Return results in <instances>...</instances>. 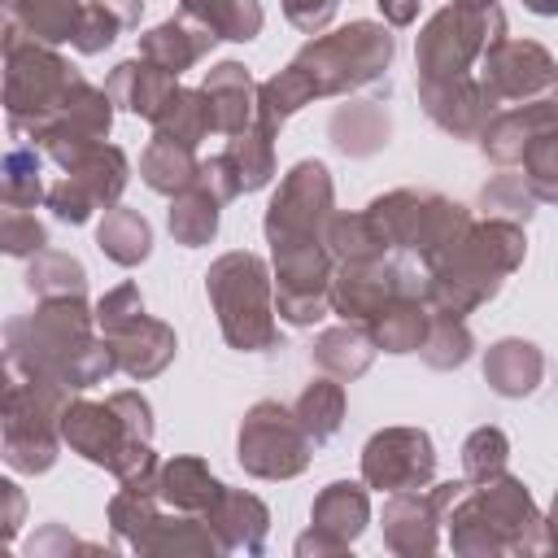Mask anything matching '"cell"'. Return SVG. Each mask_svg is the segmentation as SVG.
Listing matches in <instances>:
<instances>
[{"instance_id": "55", "label": "cell", "mask_w": 558, "mask_h": 558, "mask_svg": "<svg viewBox=\"0 0 558 558\" xmlns=\"http://www.w3.org/2000/svg\"><path fill=\"white\" fill-rule=\"evenodd\" d=\"M0 493L9 497V514H4V541H13V536H17V527H22V493H17V484H13V480H4V484H0Z\"/></svg>"}, {"instance_id": "46", "label": "cell", "mask_w": 558, "mask_h": 558, "mask_svg": "<svg viewBox=\"0 0 558 558\" xmlns=\"http://www.w3.org/2000/svg\"><path fill=\"white\" fill-rule=\"evenodd\" d=\"M532 205H536V196H532V187H527L523 174H497V179H488V183L480 187V209H484L488 218L527 222V218H532Z\"/></svg>"}, {"instance_id": "40", "label": "cell", "mask_w": 558, "mask_h": 558, "mask_svg": "<svg viewBox=\"0 0 558 558\" xmlns=\"http://www.w3.org/2000/svg\"><path fill=\"white\" fill-rule=\"evenodd\" d=\"M388 113L379 105H344L331 113V144L349 157H371L388 144Z\"/></svg>"}, {"instance_id": "56", "label": "cell", "mask_w": 558, "mask_h": 558, "mask_svg": "<svg viewBox=\"0 0 558 558\" xmlns=\"http://www.w3.org/2000/svg\"><path fill=\"white\" fill-rule=\"evenodd\" d=\"M44 549H92V545H83V541L65 536L61 527H48L44 536H35V541H31V554H44Z\"/></svg>"}, {"instance_id": "41", "label": "cell", "mask_w": 558, "mask_h": 558, "mask_svg": "<svg viewBox=\"0 0 558 558\" xmlns=\"http://www.w3.org/2000/svg\"><path fill=\"white\" fill-rule=\"evenodd\" d=\"M209 131H214V109H209V96L201 87H179L170 96V105L161 109V118L153 122V135L179 140L187 148H196Z\"/></svg>"}, {"instance_id": "7", "label": "cell", "mask_w": 558, "mask_h": 558, "mask_svg": "<svg viewBox=\"0 0 558 558\" xmlns=\"http://www.w3.org/2000/svg\"><path fill=\"white\" fill-rule=\"evenodd\" d=\"M506 39V13L497 0H449L427 17L414 44V78L418 83H453L471 78L480 57Z\"/></svg>"}, {"instance_id": "9", "label": "cell", "mask_w": 558, "mask_h": 558, "mask_svg": "<svg viewBox=\"0 0 558 558\" xmlns=\"http://www.w3.org/2000/svg\"><path fill=\"white\" fill-rule=\"evenodd\" d=\"M70 388L39 375L4 371V462L22 475L52 471L61 453V410Z\"/></svg>"}, {"instance_id": "43", "label": "cell", "mask_w": 558, "mask_h": 558, "mask_svg": "<svg viewBox=\"0 0 558 558\" xmlns=\"http://www.w3.org/2000/svg\"><path fill=\"white\" fill-rule=\"evenodd\" d=\"M26 288L39 296V301H52V296H87V270L78 257L70 253H57V248H39L26 266Z\"/></svg>"}, {"instance_id": "28", "label": "cell", "mask_w": 558, "mask_h": 558, "mask_svg": "<svg viewBox=\"0 0 558 558\" xmlns=\"http://www.w3.org/2000/svg\"><path fill=\"white\" fill-rule=\"evenodd\" d=\"M222 488L227 484L214 480V471L201 458H192V453H179V458H170V462L157 466V497L170 510H183V514H201L205 519V510L218 501Z\"/></svg>"}, {"instance_id": "52", "label": "cell", "mask_w": 558, "mask_h": 558, "mask_svg": "<svg viewBox=\"0 0 558 558\" xmlns=\"http://www.w3.org/2000/svg\"><path fill=\"white\" fill-rule=\"evenodd\" d=\"M296 554H314V558H323V554H349V545H340L336 536H327V532L310 527V532H301V536H296Z\"/></svg>"}, {"instance_id": "58", "label": "cell", "mask_w": 558, "mask_h": 558, "mask_svg": "<svg viewBox=\"0 0 558 558\" xmlns=\"http://www.w3.org/2000/svg\"><path fill=\"white\" fill-rule=\"evenodd\" d=\"M523 9H532L541 17H558V0H523Z\"/></svg>"}, {"instance_id": "2", "label": "cell", "mask_w": 558, "mask_h": 558, "mask_svg": "<svg viewBox=\"0 0 558 558\" xmlns=\"http://www.w3.org/2000/svg\"><path fill=\"white\" fill-rule=\"evenodd\" d=\"M440 501V523L449 532V549L466 558L493 554H545V514L536 510L527 484L510 471L488 480H449L432 488Z\"/></svg>"}, {"instance_id": "26", "label": "cell", "mask_w": 558, "mask_h": 558, "mask_svg": "<svg viewBox=\"0 0 558 558\" xmlns=\"http://www.w3.org/2000/svg\"><path fill=\"white\" fill-rule=\"evenodd\" d=\"M201 92L209 96L214 109V131L218 135H240L257 118V83L240 61H218L205 70Z\"/></svg>"}, {"instance_id": "29", "label": "cell", "mask_w": 558, "mask_h": 558, "mask_svg": "<svg viewBox=\"0 0 558 558\" xmlns=\"http://www.w3.org/2000/svg\"><path fill=\"white\" fill-rule=\"evenodd\" d=\"M371 523V497H366V480L353 484V480H336L327 484L314 506H310V527L336 536L340 545H353Z\"/></svg>"}, {"instance_id": "44", "label": "cell", "mask_w": 558, "mask_h": 558, "mask_svg": "<svg viewBox=\"0 0 558 558\" xmlns=\"http://www.w3.org/2000/svg\"><path fill=\"white\" fill-rule=\"evenodd\" d=\"M475 349V336L466 327V318L458 314H445V310H432V323H427V336L418 344V357L432 366V371H453L471 357Z\"/></svg>"}, {"instance_id": "4", "label": "cell", "mask_w": 558, "mask_h": 558, "mask_svg": "<svg viewBox=\"0 0 558 558\" xmlns=\"http://www.w3.org/2000/svg\"><path fill=\"white\" fill-rule=\"evenodd\" d=\"M523 257H527L523 222L510 218L471 222L466 235L436 266H427V305L466 318L471 310H480L501 292V283L523 266Z\"/></svg>"}, {"instance_id": "22", "label": "cell", "mask_w": 558, "mask_h": 558, "mask_svg": "<svg viewBox=\"0 0 558 558\" xmlns=\"http://www.w3.org/2000/svg\"><path fill=\"white\" fill-rule=\"evenodd\" d=\"M205 523L214 527L222 554H262L270 532V510L262 497L244 488H222L218 501L205 510Z\"/></svg>"}, {"instance_id": "13", "label": "cell", "mask_w": 558, "mask_h": 558, "mask_svg": "<svg viewBox=\"0 0 558 558\" xmlns=\"http://www.w3.org/2000/svg\"><path fill=\"white\" fill-rule=\"evenodd\" d=\"M310 458H314V440L292 414V405L279 401L248 405L235 436V462L253 480H292L310 466Z\"/></svg>"}, {"instance_id": "6", "label": "cell", "mask_w": 558, "mask_h": 558, "mask_svg": "<svg viewBox=\"0 0 558 558\" xmlns=\"http://www.w3.org/2000/svg\"><path fill=\"white\" fill-rule=\"evenodd\" d=\"M78 83L83 74L61 52H52V44H39L4 22V113L13 140H35V131L74 96Z\"/></svg>"}, {"instance_id": "20", "label": "cell", "mask_w": 558, "mask_h": 558, "mask_svg": "<svg viewBox=\"0 0 558 558\" xmlns=\"http://www.w3.org/2000/svg\"><path fill=\"white\" fill-rule=\"evenodd\" d=\"M558 131V96H536V100H519V105H506L497 109L484 131L475 135L480 140V153L497 166H519L523 153L541 140Z\"/></svg>"}, {"instance_id": "57", "label": "cell", "mask_w": 558, "mask_h": 558, "mask_svg": "<svg viewBox=\"0 0 558 558\" xmlns=\"http://www.w3.org/2000/svg\"><path fill=\"white\" fill-rule=\"evenodd\" d=\"M545 536H549V549L558 554V493H554V506H549V514H545Z\"/></svg>"}, {"instance_id": "51", "label": "cell", "mask_w": 558, "mask_h": 558, "mask_svg": "<svg viewBox=\"0 0 558 558\" xmlns=\"http://www.w3.org/2000/svg\"><path fill=\"white\" fill-rule=\"evenodd\" d=\"M279 4H283V17H288L296 31L318 35L323 26H331L340 0H279Z\"/></svg>"}, {"instance_id": "39", "label": "cell", "mask_w": 558, "mask_h": 558, "mask_svg": "<svg viewBox=\"0 0 558 558\" xmlns=\"http://www.w3.org/2000/svg\"><path fill=\"white\" fill-rule=\"evenodd\" d=\"M292 414L301 418V427L310 432L314 445H327L344 423V388H340V379L336 375L310 379L301 388V397L292 401Z\"/></svg>"}, {"instance_id": "21", "label": "cell", "mask_w": 558, "mask_h": 558, "mask_svg": "<svg viewBox=\"0 0 558 558\" xmlns=\"http://www.w3.org/2000/svg\"><path fill=\"white\" fill-rule=\"evenodd\" d=\"M379 527H384V545L401 558H418V554H432L440 545V506H436V493L432 488H401V493H388L384 501V514H379Z\"/></svg>"}, {"instance_id": "14", "label": "cell", "mask_w": 558, "mask_h": 558, "mask_svg": "<svg viewBox=\"0 0 558 558\" xmlns=\"http://www.w3.org/2000/svg\"><path fill=\"white\" fill-rule=\"evenodd\" d=\"M480 96L488 105V118L506 105L519 100H536V96H558V61L549 57V48L532 44V39H497L480 65Z\"/></svg>"}, {"instance_id": "11", "label": "cell", "mask_w": 558, "mask_h": 558, "mask_svg": "<svg viewBox=\"0 0 558 558\" xmlns=\"http://www.w3.org/2000/svg\"><path fill=\"white\" fill-rule=\"evenodd\" d=\"M96 327L109 340L118 371L131 375V379L161 375L179 353L174 327H166L161 318L144 314V296H140L135 283H118L113 292H105L96 301Z\"/></svg>"}, {"instance_id": "33", "label": "cell", "mask_w": 558, "mask_h": 558, "mask_svg": "<svg viewBox=\"0 0 558 558\" xmlns=\"http://www.w3.org/2000/svg\"><path fill=\"white\" fill-rule=\"evenodd\" d=\"M427 323H432L427 296L405 292V296H392V301L366 323V331H371L375 349H384V353H418V344H423V336H427Z\"/></svg>"}, {"instance_id": "31", "label": "cell", "mask_w": 558, "mask_h": 558, "mask_svg": "<svg viewBox=\"0 0 558 558\" xmlns=\"http://www.w3.org/2000/svg\"><path fill=\"white\" fill-rule=\"evenodd\" d=\"M135 554H174V558H183V554H222V545H218L214 527L201 514H183V510L166 514V510H157L148 519V527L140 532Z\"/></svg>"}, {"instance_id": "30", "label": "cell", "mask_w": 558, "mask_h": 558, "mask_svg": "<svg viewBox=\"0 0 558 558\" xmlns=\"http://www.w3.org/2000/svg\"><path fill=\"white\" fill-rule=\"evenodd\" d=\"M375 353H379V349H375L366 323H340V327H327V331H318L314 344H310L314 366H318L323 375H336L340 384L366 375L371 362H375Z\"/></svg>"}, {"instance_id": "54", "label": "cell", "mask_w": 558, "mask_h": 558, "mask_svg": "<svg viewBox=\"0 0 558 558\" xmlns=\"http://www.w3.org/2000/svg\"><path fill=\"white\" fill-rule=\"evenodd\" d=\"M375 4H379V13H384L388 26H410L418 17V4L423 0H375Z\"/></svg>"}, {"instance_id": "27", "label": "cell", "mask_w": 558, "mask_h": 558, "mask_svg": "<svg viewBox=\"0 0 558 558\" xmlns=\"http://www.w3.org/2000/svg\"><path fill=\"white\" fill-rule=\"evenodd\" d=\"M484 379L497 397H532L545 379V353L523 336H506L484 349Z\"/></svg>"}, {"instance_id": "24", "label": "cell", "mask_w": 558, "mask_h": 558, "mask_svg": "<svg viewBox=\"0 0 558 558\" xmlns=\"http://www.w3.org/2000/svg\"><path fill=\"white\" fill-rule=\"evenodd\" d=\"M418 105L423 113L449 131L453 140H475L488 122V105L480 96V78H453V83H418Z\"/></svg>"}, {"instance_id": "18", "label": "cell", "mask_w": 558, "mask_h": 558, "mask_svg": "<svg viewBox=\"0 0 558 558\" xmlns=\"http://www.w3.org/2000/svg\"><path fill=\"white\" fill-rule=\"evenodd\" d=\"M436 475V445L423 427H384L362 445V480L379 493L427 488Z\"/></svg>"}, {"instance_id": "53", "label": "cell", "mask_w": 558, "mask_h": 558, "mask_svg": "<svg viewBox=\"0 0 558 558\" xmlns=\"http://www.w3.org/2000/svg\"><path fill=\"white\" fill-rule=\"evenodd\" d=\"M87 4H96L100 13H109L122 31H131L140 22V13H144V0H87Z\"/></svg>"}, {"instance_id": "23", "label": "cell", "mask_w": 558, "mask_h": 558, "mask_svg": "<svg viewBox=\"0 0 558 558\" xmlns=\"http://www.w3.org/2000/svg\"><path fill=\"white\" fill-rule=\"evenodd\" d=\"M105 92L113 96L118 109H126V113H135L144 122H157L161 109L170 105V96L179 92V74L161 70L148 57H131V61L113 65V74L105 78Z\"/></svg>"}, {"instance_id": "8", "label": "cell", "mask_w": 558, "mask_h": 558, "mask_svg": "<svg viewBox=\"0 0 558 558\" xmlns=\"http://www.w3.org/2000/svg\"><path fill=\"white\" fill-rule=\"evenodd\" d=\"M392 52L397 44L384 31V22H349L331 35H314L288 65L310 83L314 100H323V96H344L384 78L392 65Z\"/></svg>"}, {"instance_id": "17", "label": "cell", "mask_w": 558, "mask_h": 558, "mask_svg": "<svg viewBox=\"0 0 558 558\" xmlns=\"http://www.w3.org/2000/svg\"><path fill=\"white\" fill-rule=\"evenodd\" d=\"M427 296V275H414L410 266L379 257V262H336L331 275V314L344 323H371L392 296Z\"/></svg>"}, {"instance_id": "16", "label": "cell", "mask_w": 558, "mask_h": 558, "mask_svg": "<svg viewBox=\"0 0 558 558\" xmlns=\"http://www.w3.org/2000/svg\"><path fill=\"white\" fill-rule=\"evenodd\" d=\"M126 174H131V166H126V153L118 148V144H96V148H87L74 166H65V174L48 187V209L61 218V222H70V227H78V222H87L96 209H109V205H118V196H122V187H126Z\"/></svg>"}, {"instance_id": "48", "label": "cell", "mask_w": 558, "mask_h": 558, "mask_svg": "<svg viewBox=\"0 0 558 558\" xmlns=\"http://www.w3.org/2000/svg\"><path fill=\"white\" fill-rule=\"evenodd\" d=\"M523 179L532 187L536 201L558 205V131L541 135L527 153H523Z\"/></svg>"}, {"instance_id": "19", "label": "cell", "mask_w": 558, "mask_h": 558, "mask_svg": "<svg viewBox=\"0 0 558 558\" xmlns=\"http://www.w3.org/2000/svg\"><path fill=\"white\" fill-rule=\"evenodd\" d=\"M109 122H113V96L83 78L74 96L35 131V144L65 170L109 135Z\"/></svg>"}, {"instance_id": "12", "label": "cell", "mask_w": 558, "mask_h": 558, "mask_svg": "<svg viewBox=\"0 0 558 558\" xmlns=\"http://www.w3.org/2000/svg\"><path fill=\"white\" fill-rule=\"evenodd\" d=\"M336 214V187H331V170L314 157L296 161L283 179L279 192L266 205V244L270 248H292V244H318L327 240V222Z\"/></svg>"}, {"instance_id": "37", "label": "cell", "mask_w": 558, "mask_h": 558, "mask_svg": "<svg viewBox=\"0 0 558 558\" xmlns=\"http://www.w3.org/2000/svg\"><path fill=\"white\" fill-rule=\"evenodd\" d=\"M218 209H222V201H218L214 192H205L201 183H192V187H183L179 196H170L166 222H170L174 244H183V248L209 244V240L218 235Z\"/></svg>"}, {"instance_id": "35", "label": "cell", "mask_w": 558, "mask_h": 558, "mask_svg": "<svg viewBox=\"0 0 558 558\" xmlns=\"http://www.w3.org/2000/svg\"><path fill=\"white\" fill-rule=\"evenodd\" d=\"M201 174V161H196V148L179 144V140H166V135H153L144 157H140V179L161 192V196H179L183 187H192Z\"/></svg>"}, {"instance_id": "5", "label": "cell", "mask_w": 558, "mask_h": 558, "mask_svg": "<svg viewBox=\"0 0 558 558\" xmlns=\"http://www.w3.org/2000/svg\"><path fill=\"white\" fill-rule=\"evenodd\" d=\"M205 292L218 314L222 340L240 353H266L279 344V323H275V275L270 266L248 253L231 248L205 270Z\"/></svg>"}, {"instance_id": "1", "label": "cell", "mask_w": 558, "mask_h": 558, "mask_svg": "<svg viewBox=\"0 0 558 558\" xmlns=\"http://www.w3.org/2000/svg\"><path fill=\"white\" fill-rule=\"evenodd\" d=\"M4 371L57 379L70 392H83L118 371V362L96 327V310H87L83 296H52L39 301L35 314L4 323Z\"/></svg>"}, {"instance_id": "36", "label": "cell", "mask_w": 558, "mask_h": 558, "mask_svg": "<svg viewBox=\"0 0 558 558\" xmlns=\"http://www.w3.org/2000/svg\"><path fill=\"white\" fill-rule=\"evenodd\" d=\"M96 244L109 262L118 266H140L148 253H153V227L140 209H126V205H109L100 227H96Z\"/></svg>"}, {"instance_id": "3", "label": "cell", "mask_w": 558, "mask_h": 558, "mask_svg": "<svg viewBox=\"0 0 558 558\" xmlns=\"http://www.w3.org/2000/svg\"><path fill=\"white\" fill-rule=\"evenodd\" d=\"M61 440L105 466L118 484H157V453H153V405L144 392H109L105 401L70 397L61 410Z\"/></svg>"}, {"instance_id": "34", "label": "cell", "mask_w": 558, "mask_h": 558, "mask_svg": "<svg viewBox=\"0 0 558 558\" xmlns=\"http://www.w3.org/2000/svg\"><path fill=\"white\" fill-rule=\"evenodd\" d=\"M327 248L336 262H379L392 253V240L371 209H357V214H331Z\"/></svg>"}, {"instance_id": "47", "label": "cell", "mask_w": 558, "mask_h": 558, "mask_svg": "<svg viewBox=\"0 0 558 558\" xmlns=\"http://www.w3.org/2000/svg\"><path fill=\"white\" fill-rule=\"evenodd\" d=\"M510 462V440L501 427H475L466 440H462V475L466 480H488V475H501Z\"/></svg>"}, {"instance_id": "15", "label": "cell", "mask_w": 558, "mask_h": 558, "mask_svg": "<svg viewBox=\"0 0 558 558\" xmlns=\"http://www.w3.org/2000/svg\"><path fill=\"white\" fill-rule=\"evenodd\" d=\"M270 257H275V314L292 327H314L318 318H327L331 275H336V257L327 240L270 248Z\"/></svg>"}, {"instance_id": "38", "label": "cell", "mask_w": 558, "mask_h": 558, "mask_svg": "<svg viewBox=\"0 0 558 558\" xmlns=\"http://www.w3.org/2000/svg\"><path fill=\"white\" fill-rule=\"evenodd\" d=\"M275 126H266V122H248L240 135H227V157H231V166H235V174H240V187L244 192H257V187H266L270 183V174H275Z\"/></svg>"}, {"instance_id": "32", "label": "cell", "mask_w": 558, "mask_h": 558, "mask_svg": "<svg viewBox=\"0 0 558 558\" xmlns=\"http://www.w3.org/2000/svg\"><path fill=\"white\" fill-rule=\"evenodd\" d=\"M87 0H4V22L39 44H74Z\"/></svg>"}, {"instance_id": "25", "label": "cell", "mask_w": 558, "mask_h": 558, "mask_svg": "<svg viewBox=\"0 0 558 558\" xmlns=\"http://www.w3.org/2000/svg\"><path fill=\"white\" fill-rule=\"evenodd\" d=\"M214 39H218V35H214L201 17L179 13V17H166V22H157L153 31L140 35V57L157 61V65L170 70V74H183V70H192V65L214 48Z\"/></svg>"}, {"instance_id": "10", "label": "cell", "mask_w": 558, "mask_h": 558, "mask_svg": "<svg viewBox=\"0 0 558 558\" xmlns=\"http://www.w3.org/2000/svg\"><path fill=\"white\" fill-rule=\"evenodd\" d=\"M366 209L384 222L392 248L418 257L423 270L436 266L475 222L466 205H458L440 192H418V187H392V192L375 196Z\"/></svg>"}, {"instance_id": "45", "label": "cell", "mask_w": 558, "mask_h": 558, "mask_svg": "<svg viewBox=\"0 0 558 558\" xmlns=\"http://www.w3.org/2000/svg\"><path fill=\"white\" fill-rule=\"evenodd\" d=\"M48 187L39 179V153L31 144H13L4 153V205L9 209H31L35 201H44Z\"/></svg>"}, {"instance_id": "50", "label": "cell", "mask_w": 558, "mask_h": 558, "mask_svg": "<svg viewBox=\"0 0 558 558\" xmlns=\"http://www.w3.org/2000/svg\"><path fill=\"white\" fill-rule=\"evenodd\" d=\"M196 183H201L205 192H214L222 205H227V201H235V196L244 192V187H240V174H235V166H231V157H227V153H218V157L201 161Z\"/></svg>"}, {"instance_id": "42", "label": "cell", "mask_w": 558, "mask_h": 558, "mask_svg": "<svg viewBox=\"0 0 558 558\" xmlns=\"http://www.w3.org/2000/svg\"><path fill=\"white\" fill-rule=\"evenodd\" d=\"M183 13L201 17L218 39H235V44L257 39L266 22L257 0H183Z\"/></svg>"}, {"instance_id": "49", "label": "cell", "mask_w": 558, "mask_h": 558, "mask_svg": "<svg viewBox=\"0 0 558 558\" xmlns=\"http://www.w3.org/2000/svg\"><path fill=\"white\" fill-rule=\"evenodd\" d=\"M44 244H48L44 222H39L35 214H26V209H9V205H4V218H0V248H4L9 257H35Z\"/></svg>"}]
</instances>
